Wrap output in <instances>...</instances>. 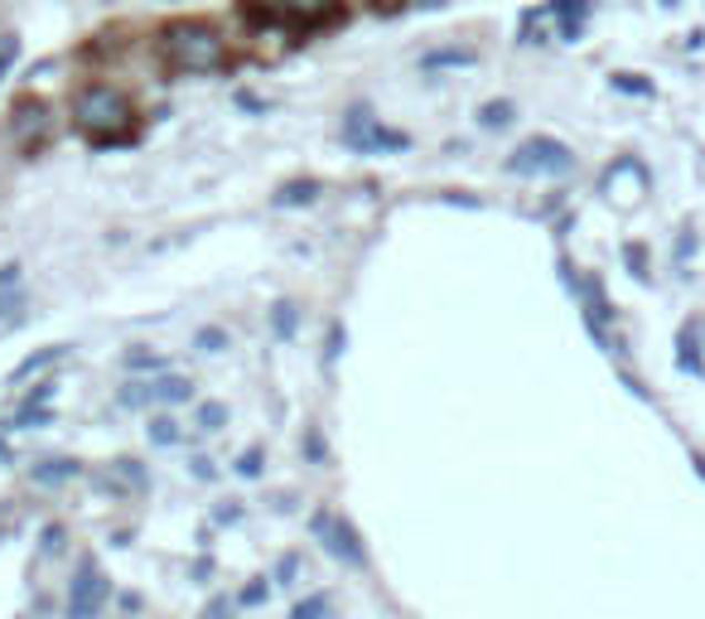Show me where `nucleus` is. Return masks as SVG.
<instances>
[{
  "label": "nucleus",
  "instance_id": "c85d7f7f",
  "mask_svg": "<svg viewBox=\"0 0 705 619\" xmlns=\"http://www.w3.org/2000/svg\"><path fill=\"white\" fill-rule=\"evenodd\" d=\"M266 596H271V586H266V576H257V581H247L242 590H237V605H247V610H251V605H261Z\"/></svg>",
  "mask_w": 705,
  "mask_h": 619
},
{
  "label": "nucleus",
  "instance_id": "4c0bfd02",
  "mask_svg": "<svg viewBox=\"0 0 705 619\" xmlns=\"http://www.w3.org/2000/svg\"><path fill=\"white\" fill-rule=\"evenodd\" d=\"M237 102H242V107H247V112H266V107H261V102H257V97H251V92H237Z\"/></svg>",
  "mask_w": 705,
  "mask_h": 619
},
{
  "label": "nucleus",
  "instance_id": "ea45409f",
  "mask_svg": "<svg viewBox=\"0 0 705 619\" xmlns=\"http://www.w3.org/2000/svg\"><path fill=\"white\" fill-rule=\"evenodd\" d=\"M411 6H440V0H411Z\"/></svg>",
  "mask_w": 705,
  "mask_h": 619
},
{
  "label": "nucleus",
  "instance_id": "a211bd4d",
  "mask_svg": "<svg viewBox=\"0 0 705 619\" xmlns=\"http://www.w3.org/2000/svg\"><path fill=\"white\" fill-rule=\"evenodd\" d=\"M276 6L286 10V16H300V20H319L334 10V0H276Z\"/></svg>",
  "mask_w": 705,
  "mask_h": 619
},
{
  "label": "nucleus",
  "instance_id": "f3484780",
  "mask_svg": "<svg viewBox=\"0 0 705 619\" xmlns=\"http://www.w3.org/2000/svg\"><path fill=\"white\" fill-rule=\"evenodd\" d=\"M145 436H151V445H179L184 431L175 416H151V426H145Z\"/></svg>",
  "mask_w": 705,
  "mask_h": 619
},
{
  "label": "nucleus",
  "instance_id": "0eeeda50",
  "mask_svg": "<svg viewBox=\"0 0 705 619\" xmlns=\"http://www.w3.org/2000/svg\"><path fill=\"white\" fill-rule=\"evenodd\" d=\"M179 402H194V383L179 373H159L151 383H131L122 392V406H179Z\"/></svg>",
  "mask_w": 705,
  "mask_h": 619
},
{
  "label": "nucleus",
  "instance_id": "412c9836",
  "mask_svg": "<svg viewBox=\"0 0 705 619\" xmlns=\"http://www.w3.org/2000/svg\"><path fill=\"white\" fill-rule=\"evenodd\" d=\"M228 344H232L228 329H218V324H204V329L194 334V349H198V353H222Z\"/></svg>",
  "mask_w": 705,
  "mask_h": 619
},
{
  "label": "nucleus",
  "instance_id": "7c9ffc66",
  "mask_svg": "<svg viewBox=\"0 0 705 619\" xmlns=\"http://www.w3.org/2000/svg\"><path fill=\"white\" fill-rule=\"evenodd\" d=\"M63 537H69V533H63L59 523H49V528H44V557H59V551H63Z\"/></svg>",
  "mask_w": 705,
  "mask_h": 619
},
{
  "label": "nucleus",
  "instance_id": "423d86ee",
  "mask_svg": "<svg viewBox=\"0 0 705 619\" xmlns=\"http://www.w3.org/2000/svg\"><path fill=\"white\" fill-rule=\"evenodd\" d=\"M106 600H112V581L97 571V561L83 557L77 561L73 586H69V619H97Z\"/></svg>",
  "mask_w": 705,
  "mask_h": 619
},
{
  "label": "nucleus",
  "instance_id": "473e14b6",
  "mask_svg": "<svg viewBox=\"0 0 705 619\" xmlns=\"http://www.w3.org/2000/svg\"><path fill=\"white\" fill-rule=\"evenodd\" d=\"M296 576H300V557H296V551H290V557H281V566H276V581H281V586H290V581H296Z\"/></svg>",
  "mask_w": 705,
  "mask_h": 619
},
{
  "label": "nucleus",
  "instance_id": "f03ea898",
  "mask_svg": "<svg viewBox=\"0 0 705 619\" xmlns=\"http://www.w3.org/2000/svg\"><path fill=\"white\" fill-rule=\"evenodd\" d=\"M73 122L83 136H92V146H116V141H126L131 122H136V112H131V97L122 87L112 83H87L83 92L73 97Z\"/></svg>",
  "mask_w": 705,
  "mask_h": 619
},
{
  "label": "nucleus",
  "instance_id": "4be33fe9",
  "mask_svg": "<svg viewBox=\"0 0 705 619\" xmlns=\"http://www.w3.org/2000/svg\"><path fill=\"white\" fill-rule=\"evenodd\" d=\"M682 368H686V373H705V363H701V344H696V324H686L682 329Z\"/></svg>",
  "mask_w": 705,
  "mask_h": 619
},
{
  "label": "nucleus",
  "instance_id": "39448f33",
  "mask_svg": "<svg viewBox=\"0 0 705 619\" xmlns=\"http://www.w3.org/2000/svg\"><path fill=\"white\" fill-rule=\"evenodd\" d=\"M310 528H314L319 543H324L329 557H339L343 566H367V547H363V537H357V528H353L349 518H339V513L319 508L314 518H310Z\"/></svg>",
  "mask_w": 705,
  "mask_h": 619
},
{
  "label": "nucleus",
  "instance_id": "6ab92c4d",
  "mask_svg": "<svg viewBox=\"0 0 705 619\" xmlns=\"http://www.w3.org/2000/svg\"><path fill=\"white\" fill-rule=\"evenodd\" d=\"M194 426L208 431V436H212V431H222V426H228V402H204V406H198V416H194Z\"/></svg>",
  "mask_w": 705,
  "mask_h": 619
},
{
  "label": "nucleus",
  "instance_id": "7ed1b4c3",
  "mask_svg": "<svg viewBox=\"0 0 705 619\" xmlns=\"http://www.w3.org/2000/svg\"><path fill=\"white\" fill-rule=\"evenodd\" d=\"M343 146L357 155H387V151H406L411 136L382 126V116H372V107L357 102V107H349V116H343Z\"/></svg>",
  "mask_w": 705,
  "mask_h": 619
},
{
  "label": "nucleus",
  "instance_id": "9d476101",
  "mask_svg": "<svg viewBox=\"0 0 705 619\" xmlns=\"http://www.w3.org/2000/svg\"><path fill=\"white\" fill-rule=\"evenodd\" d=\"M69 353V344H49V349H39V353H30V359H20L15 363V373H10V383H24V378H34V373H44V368H53Z\"/></svg>",
  "mask_w": 705,
  "mask_h": 619
},
{
  "label": "nucleus",
  "instance_id": "b1692460",
  "mask_svg": "<svg viewBox=\"0 0 705 619\" xmlns=\"http://www.w3.org/2000/svg\"><path fill=\"white\" fill-rule=\"evenodd\" d=\"M126 368L131 373H165V359H159V353H145V349H131Z\"/></svg>",
  "mask_w": 705,
  "mask_h": 619
},
{
  "label": "nucleus",
  "instance_id": "393cba45",
  "mask_svg": "<svg viewBox=\"0 0 705 619\" xmlns=\"http://www.w3.org/2000/svg\"><path fill=\"white\" fill-rule=\"evenodd\" d=\"M261 465H266V451H261V445H247V451L237 455V474H242V479H257Z\"/></svg>",
  "mask_w": 705,
  "mask_h": 619
},
{
  "label": "nucleus",
  "instance_id": "6e6552de",
  "mask_svg": "<svg viewBox=\"0 0 705 619\" xmlns=\"http://www.w3.org/2000/svg\"><path fill=\"white\" fill-rule=\"evenodd\" d=\"M551 20H556V34L566 39V44H576L584 34V20H590V0H551Z\"/></svg>",
  "mask_w": 705,
  "mask_h": 619
},
{
  "label": "nucleus",
  "instance_id": "cd10ccee",
  "mask_svg": "<svg viewBox=\"0 0 705 619\" xmlns=\"http://www.w3.org/2000/svg\"><path fill=\"white\" fill-rule=\"evenodd\" d=\"M15 59H20V39L15 34H0V83H6V73L15 69Z\"/></svg>",
  "mask_w": 705,
  "mask_h": 619
},
{
  "label": "nucleus",
  "instance_id": "f257e3e1",
  "mask_svg": "<svg viewBox=\"0 0 705 619\" xmlns=\"http://www.w3.org/2000/svg\"><path fill=\"white\" fill-rule=\"evenodd\" d=\"M159 54L175 73H218L228 63V39L204 20H175L159 30Z\"/></svg>",
  "mask_w": 705,
  "mask_h": 619
},
{
  "label": "nucleus",
  "instance_id": "e433bc0d",
  "mask_svg": "<svg viewBox=\"0 0 705 619\" xmlns=\"http://www.w3.org/2000/svg\"><path fill=\"white\" fill-rule=\"evenodd\" d=\"M208 571H212V561L198 557V561H194V581H208Z\"/></svg>",
  "mask_w": 705,
  "mask_h": 619
},
{
  "label": "nucleus",
  "instance_id": "a878e982",
  "mask_svg": "<svg viewBox=\"0 0 705 619\" xmlns=\"http://www.w3.org/2000/svg\"><path fill=\"white\" fill-rule=\"evenodd\" d=\"M49 421H53L49 406H30V402H24V412L15 416V431H34V426H49Z\"/></svg>",
  "mask_w": 705,
  "mask_h": 619
},
{
  "label": "nucleus",
  "instance_id": "5701e85b",
  "mask_svg": "<svg viewBox=\"0 0 705 619\" xmlns=\"http://www.w3.org/2000/svg\"><path fill=\"white\" fill-rule=\"evenodd\" d=\"M609 83H614V92H629V97H653V83L643 73H614Z\"/></svg>",
  "mask_w": 705,
  "mask_h": 619
},
{
  "label": "nucleus",
  "instance_id": "72a5a7b5",
  "mask_svg": "<svg viewBox=\"0 0 705 619\" xmlns=\"http://www.w3.org/2000/svg\"><path fill=\"white\" fill-rule=\"evenodd\" d=\"M53 392H59L53 383H39V388L30 392V406H49V402H53Z\"/></svg>",
  "mask_w": 705,
  "mask_h": 619
},
{
  "label": "nucleus",
  "instance_id": "f8f14e48",
  "mask_svg": "<svg viewBox=\"0 0 705 619\" xmlns=\"http://www.w3.org/2000/svg\"><path fill=\"white\" fill-rule=\"evenodd\" d=\"M30 474H34V484H69L83 474V465H77V460H44V465H34Z\"/></svg>",
  "mask_w": 705,
  "mask_h": 619
},
{
  "label": "nucleus",
  "instance_id": "ddd939ff",
  "mask_svg": "<svg viewBox=\"0 0 705 619\" xmlns=\"http://www.w3.org/2000/svg\"><path fill=\"white\" fill-rule=\"evenodd\" d=\"M517 122V107L508 97H498V102H484V107H478V126L484 131H502V126H512Z\"/></svg>",
  "mask_w": 705,
  "mask_h": 619
},
{
  "label": "nucleus",
  "instance_id": "2f4dec72",
  "mask_svg": "<svg viewBox=\"0 0 705 619\" xmlns=\"http://www.w3.org/2000/svg\"><path fill=\"white\" fill-rule=\"evenodd\" d=\"M343 344H349V334H343V324H329V349H324V363H334Z\"/></svg>",
  "mask_w": 705,
  "mask_h": 619
},
{
  "label": "nucleus",
  "instance_id": "4468645a",
  "mask_svg": "<svg viewBox=\"0 0 705 619\" xmlns=\"http://www.w3.org/2000/svg\"><path fill=\"white\" fill-rule=\"evenodd\" d=\"M469 63H478L474 49H435V54H425L421 59V69H469Z\"/></svg>",
  "mask_w": 705,
  "mask_h": 619
},
{
  "label": "nucleus",
  "instance_id": "c9c22d12",
  "mask_svg": "<svg viewBox=\"0 0 705 619\" xmlns=\"http://www.w3.org/2000/svg\"><path fill=\"white\" fill-rule=\"evenodd\" d=\"M194 474H198V479H212V474H218V470H212V465H208V460H204V455H198V460H194Z\"/></svg>",
  "mask_w": 705,
  "mask_h": 619
},
{
  "label": "nucleus",
  "instance_id": "dca6fc26",
  "mask_svg": "<svg viewBox=\"0 0 705 619\" xmlns=\"http://www.w3.org/2000/svg\"><path fill=\"white\" fill-rule=\"evenodd\" d=\"M271 329H276V339H296V329H300V306H296V300H276V306H271Z\"/></svg>",
  "mask_w": 705,
  "mask_h": 619
},
{
  "label": "nucleus",
  "instance_id": "20e7f679",
  "mask_svg": "<svg viewBox=\"0 0 705 619\" xmlns=\"http://www.w3.org/2000/svg\"><path fill=\"white\" fill-rule=\"evenodd\" d=\"M576 169V151L556 136H531L522 141L512 155H508V175H547V179H561Z\"/></svg>",
  "mask_w": 705,
  "mask_h": 619
},
{
  "label": "nucleus",
  "instance_id": "58836bf2",
  "mask_svg": "<svg viewBox=\"0 0 705 619\" xmlns=\"http://www.w3.org/2000/svg\"><path fill=\"white\" fill-rule=\"evenodd\" d=\"M20 310V296H0V314H15Z\"/></svg>",
  "mask_w": 705,
  "mask_h": 619
},
{
  "label": "nucleus",
  "instance_id": "c756f323",
  "mask_svg": "<svg viewBox=\"0 0 705 619\" xmlns=\"http://www.w3.org/2000/svg\"><path fill=\"white\" fill-rule=\"evenodd\" d=\"M232 615H237V600H228V596H212L204 605V619H232Z\"/></svg>",
  "mask_w": 705,
  "mask_h": 619
},
{
  "label": "nucleus",
  "instance_id": "2eb2a0df",
  "mask_svg": "<svg viewBox=\"0 0 705 619\" xmlns=\"http://www.w3.org/2000/svg\"><path fill=\"white\" fill-rule=\"evenodd\" d=\"M122 484V489H131V494H141V489H151V479H145V470L136 465V460H116L112 465V474H106V484Z\"/></svg>",
  "mask_w": 705,
  "mask_h": 619
},
{
  "label": "nucleus",
  "instance_id": "bb28decb",
  "mask_svg": "<svg viewBox=\"0 0 705 619\" xmlns=\"http://www.w3.org/2000/svg\"><path fill=\"white\" fill-rule=\"evenodd\" d=\"M623 261H629V271L637 276V281H647V247H643V243H629V247H623Z\"/></svg>",
  "mask_w": 705,
  "mask_h": 619
},
{
  "label": "nucleus",
  "instance_id": "aec40b11",
  "mask_svg": "<svg viewBox=\"0 0 705 619\" xmlns=\"http://www.w3.org/2000/svg\"><path fill=\"white\" fill-rule=\"evenodd\" d=\"M329 610H334V600H329L324 590H314V596H304L296 610H290V619H329Z\"/></svg>",
  "mask_w": 705,
  "mask_h": 619
},
{
  "label": "nucleus",
  "instance_id": "9b49d317",
  "mask_svg": "<svg viewBox=\"0 0 705 619\" xmlns=\"http://www.w3.org/2000/svg\"><path fill=\"white\" fill-rule=\"evenodd\" d=\"M30 126L44 136V126H49V112H44V102H20L15 107V136H20V146L30 151Z\"/></svg>",
  "mask_w": 705,
  "mask_h": 619
},
{
  "label": "nucleus",
  "instance_id": "1a4fd4ad",
  "mask_svg": "<svg viewBox=\"0 0 705 619\" xmlns=\"http://www.w3.org/2000/svg\"><path fill=\"white\" fill-rule=\"evenodd\" d=\"M314 199H319V179H290L271 194L276 208H300V204H314Z\"/></svg>",
  "mask_w": 705,
  "mask_h": 619
},
{
  "label": "nucleus",
  "instance_id": "a19ab883",
  "mask_svg": "<svg viewBox=\"0 0 705 619\" xmlns=\"http://www.w3.org/2000/svg\"><path fill=\"white\" fill-rule=\"evenodd\" d=\"M662 6H682V0H662Z\"/></svg>",
  "mask_w": 705,
  "mask_h": 619
},
{
  "label": "nucleus",
  "instance_id": "f704fd0d",
  "mask_svg": "<svg viewBox=\"0 0 705 619\" xmlns=\"http://www.w3.org/2000/svg\"><path fill=\"white\" fill-rule=\"evenodd\" d=\"M20 281V261H6V267H0V291H6V286H15Z\"/></svg>",
  "mask_w": 705,
  "mask_h": 619
}]
</instances>
